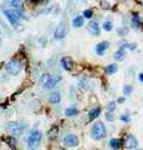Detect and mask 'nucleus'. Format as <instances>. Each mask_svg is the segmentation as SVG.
<instances>
[{"instance_id": "aec40b11", "label": "nucleus", "mask_w": 143, "mask_h": 150, "mask_svg": "<svg viewBox=\"0 0 143 150\" xmlns=\"http://www.w3.org/2000/svg\"><path fill=\"white\" fill-rule=\"evenodd\" d=\"M116 71H117V65L116 64H110V65L106 66V73L107 74H115Z\"/></svg>"}, {"instance_id": "f3484780", "label": "nucleus", "mask_w": 143, "mask_h": 150, "mask_svg": "<svg viewBox=\"0 0 143 150\" xmlns=\"http://www.w3.org/2000/svg\"><path fill=\"white\" fill-rule=\"evenodd\" d=\"M72 24H73L75 28H81V26L83 25V18L82 16H76V18L73 19Z\"/></svg>"}, {"instance_id": "2f4dec72", "label": "nucleus", "mask_w": 143, "mask_h": 150, "mask_svg": "<svg viewBox=\"0 0 143 150\" xmlns=\"http://www.w3.org/2000/svg\"><path fill=\"white\" fill-rule=\"evenodd\" d=\"M11 1H15V0H11Z\"/></svg>"}, {"instance_id": "7c9ffc66", "label": "nucleus", "mask_w": 143, "mask_h": 150, "mask_svg": "<svg viewBox=\"0 0 143 150\" xmlns=\"http://www.w3.org/2000/svg\"><path fill=\"white\" fill-rule=\"evenodd\" d=\"M137 150H142V149H137Z\"/></svg>"}, {"instance_id": "c85d7f7f", "label": "nucleus", "mask_w": 143, "mask_h": 150, "mask_svg": "<svg viewBox=\"0 0 143 150\" xmlns=\"http://www.w3.org/2000/svg\"><path fill=\"white\" fill-rule=\"evenodd\" d=\"M123 101H124L123 98H120V99H118V103H123Z\"/></svg>"}, {"instance_id": "1a4fd4ad", "label": "nucleus", "mask_w": 143, "mask_h": 150, "mask_svg": "<svg viewBox=\"0 0 143 150\" xmlns=\"http://www.w3.org/2000/svg\"><path fill=\"white\" fill-rule=\"evenodd\" d=\"M65 36H66V26L64 24H61V25H59L55 29V31H54V38L60 40V39H64Z\"/></svg>"}, {"instance_id": "dca6fc26", "label": "nucleus", "mask_w": 143, "mask_h": 150, "mask_svg": "<svg viewBox=\"0 0 143 150\" xmlns=\"http://www.w3.org/2000/svg\"><path fill=\"white\" fill-rule=\"evenodd\" d=\"M113 56H115V59H116V60L122 61V60H123L124 58H126V52H124V49H122V48H121V49H118L117 52L115 53V55H113Z\"/></svg>"}, {"instance_id": "f8f14e48", "label": "nucleus", "mask_w": 143, "mask_h": 150, "mask_svg": "<svg viewBox=\"0 0 143 150\" xmlns=\"http://www.w3.org/2000/svg\"><path fill=\"white\" fill-rule=\"evenodd\" d=\"M108 46H110V44H108L107 42H101L96 46V53L98 54V55H103V53L108 49Z\"/></svg>"}, {"instance_id": "473e14b6", "label": "nucleus", "mask_w": 143, "mask_h": 150, "mask_svg": "<svg viewBox=\"0 0 143 150\" xmlns=\"http://www.w3.org/2000/svg\"><path fill=\"white\" fill-rule=\"evenodd\" d=\"M61 150H62V149H61Z\"/></svg>"}, {"instance_id": "5701e85b", "label": "nucleus", "mask_w": 143, "mask_h": 150, "mask_svg": "<svg viewBox=\"0 0 143 150\" xmlns=\"http://www.w3.org/2000/svg\"><path fill=\"white\" fill-rule=\"evenodd\" d=\"M91 16H92V10H91V9H87V10H85V11H83V16H82V18H87V19H90Z\"/></svg>"}, {"instance_id": "412c9836", "label": "nucleus", "mask_w": 143, "mask_h": 150, "mask_svg": "<svg viewBox=\"0 0 143 150\" xmlns=\"http://www.w3.org/2000/svg\"><path fill=\"white\" fill-rule=\"evenodd\" d=\"M112 28H113V26H112V23L111 21H108V20H107V21L103 23V29L106 30V31H111Z\"/></svg>"}, {"instance_id": "cd10ccee", "label": "nucleus", "mask_w": 143, "mask_h": 150, "mask_svg": "<svg viewBox=\"0 0 143 150\" xmlns=\"http://www.w3.org/2000/svg\"><path fill=\"white\" fill-rule=\"evenodd\" d=\"M138 78H139V80H141L142 83H143V73H141V74H139V75H138Z\"/></svg>"}, {"instance_id": "6ab92c4d", "label": "nucleus", "mask_w": 143, "mask_h": 150, "mask_svg": "<svg viewBox=\"0 0 143 150\" xmlns=\"http://www.w3.org/2000/svg\"><path fill=\"white\" fill-rule=\"evenodd\" d=\"M132 25L134 26V28H138V26H141V19H139V16L137 14H134L132 16Z\"/></svg>"}, {"instance_id": "2eb2a0df", "label": "nucleus", "mask_w": 143, "mask_h": 150, "mask_svg": "<svg viewBox=\"0 0 143 150\" xmlns=\"http://www.w3.org/2000/svg\"><path fill=\"white\" fill-rule=\"evenodd\" d=\"M110 146H111V149H113V150H118L122 146V141L120 140V139H111Z\"/></svg>"}, {"instance_id": "4468645a", "label": "nucleus", "mask_w": 143, "mask_h": 150, "mask_svg": "<svg viewBox=\"0 0 143 150\" xmlns=\"http://www.w3.org/2000/svg\"><path fill=\"white\" fill-rule=\"evenodd\" d=\"M100 112H101V109L100 108H95L92 109V110H90V112H88V120H95L98 115H100Z\"/></svg>"}, {"instance_id": "a211bd4d", "label": "nucleus", "mask_w": 143, "mask_h": 150, "mask_svg": "<svg viewBox=\"0 0 143 150\" xmlns=\"http://www.w3.org/2000/svg\"><path fill=\"white\" fill-rule=\"evenodd\" d=\"M79 114V110H77L76 108H69L65 110V115L66 117H75V115Z\"/></svg>"}, {"instance_id": "6e6552de", "label": "nucleus", "mask_w": 143, "mask_h": 150, "mask_svg": "<svg viewBox=\"0 0 143 150\" xmlns=\"http://www.w3.org/2000/svg\"><path fill=\"white\" fill-rule=\"evenodd\" d=\"M137 144H138L137 139H136L133 135H128V136H126V139H124L123 146L126 149H134L136 146H137Z\"/></svg>"}, {"instance_id": "423d86ee", "label": "nucleus", "mask_w": 143, "mask_h": 150, "mask_svg": "<svg viewBox=\"0 0 143 150\" xmlns=\"http://www.w3.org/2000/svg\"><path fill=\"white\" fill-rule=\"evenodd\" d=\"M5 69L9 74L18 75L23 69V61H20L19 59H11L5 64Z\"/></svg>"}, {"instance_id": "f03ea898", "label": "nucleus", "mask_w": 143, "mask_h": 150, "mask_svg": "<svg viewBox=\"0 0 143 150\" xmlns=\"http://www.w3.org/2000/svg\"><path fill=\"white\" fill-rule=\"evenodd\" d=\"M3 13L6 16V19L9 20V23L11 24L14 28H19L20 26V19L23 18L21 14H19L14 9H3Z\"/></svg>"}, {"instance_id": "20e7f679", "label": "nucleus", "mask_w": 143, "mask_h": 150, "mask_svg": "<svg viewBox=\"0 0 143 150\" xmlns=\"http://www.w3.org/2000/svg\"><path fill=\"white\" fill-rule=\"evenodd\" d=\"M60 80H61L60 76H54V75H51V74H46L41 78V85H42L44 89L51 90L56 86V84L59 83Z\"/></svg>"}, {"instance_id": "f257e3e1", "label": "nucleus", "mask_w": 143, "mask_h": 150, "mask_svg": "<svg viewBox=\"0 0 143 150\" xmlns=\"http://www.w3.org/2000/svg\"><path fill=\"white\" fill-rule=\"evenodd\" d=\"M41 140H42V133L40 130H32L30 133V135L28 136V139H26L28 148L30 150H35L41 144Z\"/></svg>"}, {"instance_id": "0eeeda50", "label": "nucleus", "mask_w": 143, "mask_h": 150, "mask_svg": "<svg viewBox=\"0 0 143 150\" xmlns=\"http://www.w3.org/2000/svg\"><path fill=\"white\" fill-rule=\"evenodd\" d=\"M64 143L65 145L70 146V148H75V146L79 145V138L73 134H69L64 138Z\"/></svg>"}, {"instance_id": "ddd939ff", "label": "nucleus", "mask_w": 143, "mask_h": 150, "mask_svg": "<svg viewBox=\"0 0 143 150\" xmlns=\"http://www.w3.org/2000/svg\"><path fill=\"white\" fill-rule=\"evenodd\" d=\"M60 100H61V95L59 91H54V93L49 95V101L51 104H59Z\"/></svg>"}, {"instance_id": "b1692460", "label": "nucleus", "mask_w": 143, "mask_h": 150, "mask_svg": "<svg viewBox=\"0 0 143 150\" xmlns=\"http://www.w3.org/2000/svg\"><path fill=\"white\" fill-rule=\"evenodd\" d=\"M123 93H124V95H129L132 93V86L131 85H126V86L123 88Z\"/></svg>"}, {"instance_id": "a878e982", "label": "nucleus", "mask_w": 143, "mask_h": 150, "mask_svg": "<svg viewBox=\"0 0 143 150\" xmlns=\"http://www.w3.org/2000/svg\"><path fill=\"white\" fill-rule=\"evenodd\" d=\"M121 120H122V121H129L128 115H122V117H121Z\"/></svg>"}, {"instance_id": "393cba45", "label": "nucleus", "mask_w": 143, "mask_h": 150, "mask_svg": "<svg viewBox=\"0 0 143 150\" xmlns=\"http://www.w3.org/2000/svg\"><path fill=\"white\" fill-rule=\"evenodd\" d=\"M117 33L120 34L121 36H123V35H126V34L128 33V29H127V28H121V29H118V30H117Z\"/></svg>"}, {"instance_id": "9b49d317", "label": "nucleus", "mask_w": 143, "mask_h": 150, "mask_svg": "<svg viewBox=\"0 0 143 150\" xmlns=\"http://www.w3.org/2000/svg\"><path fill=\"white\" fill-rule=\"evenodd\" d=\"M87 29H88V33L92 34V35L95 36L100 35V25H98L97 21H90L87 25Z\"/></svg>"}, {"instance_id": "9d476101", "label": "nucleus", "mask_w": 143, "mask_h": 150, "mask_svg": "<svg viewBox=\"0 0 143 150\" xmlns=\"http://www.w3.org/2000/svg\"><path fill=\"white\" fill-rule=\"evenodd\" d=\"M61 65H62V68L65 70H72L73 66H75V63H73V60L71 59V58L64 56L62 59H61Z\"/></svg>"}, {"instance_id": "7ed1b4c3", "label": "nucleus", "mask_w": 143, "mask_h": 150, "mask_svg": "<svg viewBox=\"0 0 143 150\" xmlns=\"http://www.w3.org/2000/svg\"><path fill=\"white\" fill-rule=\"evenodd\" d=\"M25 128H26V125H23L19 121H10L5 127L6 131L11 136H20L24 133V130H25Z\"/></svg>"}, {"instance_id": "4be33fe9", "label": "nucleus", "mask_w": 143, "mask_h": 150, "mask_svg": "<svg viewBox=\"0 0 143 150\" xmlns=\"http://www.w3.org/2000/svg\"><path fill=\"white\" fill-rule=\"evenodd\" d=\"M115 109H116V101H111V103H108V105H107L108 112H112Z\"/></svg>"}, {"instance_id": "bb28decb", "label": "nucleus", "mask_w": 143, "mask_h": 150, "mask_svg": "<svg viewBox=\"0 0 143 150\" xmlns=\"http://www.w3.org/2000/svg\"><path fill=\"white\" fill-rule=\"evenodd\" d=\"M107 119L108 120H113V117H112V112H107Z\"/></svg>"}, {"instance_id": "39448f33", "label": "nucleus", "mask_w": 143, "mask_h": 150, "mask_svg": "<svg viewBox=\"0 0 143 150\" xmlns=\"http://www.w3.org/2000/svg\"><path fill=\"white\" fill-rule=\"evenodd\" d=\"M91 135L95 140H102L106 136V128L101 121H97L93 124V127L91 128Z\"/></svg>"}, {"instance_id": "c756f323", "label": "nucleus", "mask_w": 143, "mask_h": 150, "mask_svg": "<svg viewBox=\"0 0 143 150\" xmlns=\"http://www.w3.org/2000/svg\"><path fill=\"white\" fill-rule=\"evenodd\" d=\"M0 35H1V30H0Z\"/></svg>"}]
</instances>
